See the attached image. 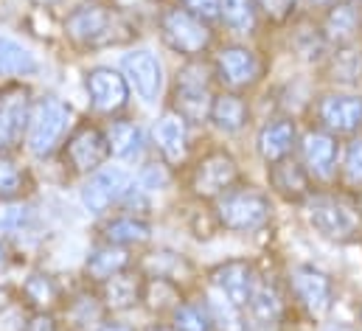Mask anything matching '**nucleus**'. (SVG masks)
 I'll use <instances>...</instances> for the list:
<instances>
[{
	"mask_svg": "<svg viewBox=\"0 0 362 331\" xmlns=\"http://www.w3.org/2000/svg\"><path fill=\"white\" fill-rule=\"evenodd\" d=\"M65 37L82 51H101L127 45L138 37V28L127 8L115 0H85L65 17Z\"/></svg>",
	"mask_w": 362,
	"mask_h": 331,
	"instance_id": "nucleus-1",
	"label": "nucleus"
},
{
	"mask_svg": "<svg viewBox=\"0 0 362 331\" xmlns=\"http://www.w3.org/2000/svg\"><path fill=\"white\" fill-rule=\"evenodd\" d=\"M74 107L57 95H42L31 101L28 127H25V146L34 158H51L62 149L65 138L76 127Z\"/></svg>",
	"mask_w": 362,
	"mask_h": 331,
	"instance_id": "nucleus-2",
	"label": "nucleus"
},
{
	"mask_svg": "<svg viewBox=\"0 0 362 331\" xmlns=\"http://www.w3.org/2000/svg\"><path fill=\"white\" fill-rule=\"evenodd\" d=\"M270 197L253 185H233L216 199L214 219L230 233H256L270 222Z\"/></svg>",
	"mask_w": 362,
	"mask_h": 331,
	"instance_id": "nucleus-3",
	"label": "nucleus"
},
{
	"mask_svg": "<svg viewBox=\"0 0 362 331\" xmlns=\"http://www.w3.org/2000/svg\"><path fill=\"white\" fill-rule=\"evenodd\" d=\"M214 68L199 62V59H188L177 71L175 90H172V110L182 115L188 124H199L208 118L211 110V84H214Z\"/></svg>",
	"mask_w": 362,
	"mask_h": 331,
	"instance_id": "nucleus-4",
	"label": "nucleus"
},
{
	"mask_svg": "<svg viewBox=\"0 0 362 331\" xmlns=\"http://www.w3.org/2000/svg\"><path fill=\"white\" fill-rule=\"evenodd\" d=\"M160 40L166 42V48H172L175 54H180L185 59H199L211 48L214 31L205 20L175 6L160 14Z\"/></svg>",
	"mask_w": 362,
	"mask_h": 331,
	"instance_id": "nucleus-5",
	"label": "nucleus"
},
{
	"mask_svg": "<svg viewBox=\"0 0 362 331\" xmlns=\"http://www.w3.org/2000/svg\"><path fill=\"white\" fill-rule=\"evenodd\" d=\"M309 222L332 242H351L362 233V211L343 197H312L309 199Z\"/></svg>",
	"mask_w": 362,
	"mask_h": 331,
	"instance_id": "nucleus-6",
	"label": "nucleus"
},
{
	"mask_svg": "<svg viewBox=\"0 0 362 331\" xmlns=\"http://www.w3.org/2000/svg\"><path fill=\"white\" fill-rule=\"evenodd\" d=\"M62 161L71 166L74 174H93L110 158V146L104 138V129L90 121H82L71 129V135L62 144Z\"/></svg>",
	"mask_w": 362,
	"mask_h": 331,
	"instance_id": "nucleus-7",
	"label": "nucleus"
},
{
	"mask_svg": "<svg viewBox=\"0 0 362 331\" xmlns=\"http://www.w3.org/2000/svg\"><path fill=\"white\" fill-rule=\"evenodd\" d=\"M211 68H214V76L233 93L259 84L262 76H264V59L247 45H225V48H219Z\"/></svg>",
	"mask_w": 362,
	"mask_h": 331,
	"instance_id": "nucleus-8",
	"label": "nucleus"
},
{
	"mask_svg": "<svg viewBox=\"0 0 362 331\" xmlns=\"http://www.w3.org/2000/svg\"><path fill=\"white\" fill-rule=\"evenodd\" d=\"M233 185H239V166L225 149H211L191 171V191L199 199H219Z\"/></svg>",
	"mask_w": 362,
	"mask_h": 331,
	"instance_id": "nucleus-9",
	"label": "nucleus"
},
{
	"mask_svg": "<svg viewBox=\"0 0 362 331\" xmlns=\"http://www.w3.org/2000/svg\"><path fill=\"white\" fill-rule=\"evenodd\" d=\"M31 112V93L23 84H8L0 90V155H8L25 141Z\"/></svg>",
	"mask_w": 362,
	"mask_h": 331,
	"instance_id": "nucleus-10",
	"label": "nucleus"
},
{
	"mask_svg": "<svg viewBox=\"0 0 362 331\" xmlns=\"http://www.w3.org/2000/svg\"><path fill=\"white\" fill-rule=\"evenodd\" d=\"M317 129L329 135H357L362 132V95L354 93H329L315 107Z\"/></svg>",
	"mask_w": 362,
	"mask_h": 331,
	"instance_id": "nucleus-11",
	"label": "nucleus"
},
{
	"mask_svg": "<svg viewBox=\"0 0 362 331\" xmlns=\"http://www.w3.org/2000/svg\"><path fill=\"white\" fill-rule=\"evenodd\" d=\"M132 185V177L118 168V166H101L98 171L88 174L85 185H82V202L93 216H104L110 208H115L127 188Z\"/></svg>",
	"mask_w": 362,
	"mask_h": 331,
	"instance_id": "nucleus-12",
	"label": "nucleus"
},
{
	"mask_svg": "<svg viewBox=\"0 0 362 331\" xmlns=\"http://www.w3.org/2000/svg\"><path fill=\"white\" fill-rule=\"evenodd\" d=\"M208 278H211V286L216 289V295L222 301H228L230 306L242 309V312L250 303V295H253L256 281H259L256 267L245 258H233V261H225V264L214 267Z\"/></svg>",
	"mask_w": 362,
	"mask_h": 331,
	"instance_id": "nucleus-13",
	"label": "nucleus"
},
{
	"mask_svg": "<svg viewBox=\"0 0 362 331\" xmlns=\"http://www.w3.org/2000/svg\"><path fill=\"white\" fill-rule=\"evenodd\" d=\"M289 289L312 318H323L334 303L332 278L315 267H306V264L289 269Z\"/></svg>",
	"mask_w": 362,
	"mask_h": 331,
	"instance_id": "nucleus-14",
	"label": "nucleus"
},
{
	"mask_svg": "<svg viewBox=\"0 0 362 331\" xmlns=\"http://www.w3.org/2000/svg\"><path fill=\"white\" fill-rule=\"evenodd\" d=\"M85 87H88L90 107L101 115H115L129 101V82L124 79V74L104 68V65L90 68L85 74Z\"/></svg>",
	"mask_w": 362,
	"mask_h": 331,
	"instance_id": "nucleus-15",
	"label": "nucleus"
},
{
	"mask_svg": "<svg viewBox=\"0 0 362 331\" xmlns=\"http://www.w3.org/2000/svg\"><path fill=\"white\" fill-rule=\"evenodd\" d=\"M337 155H340L337 138L323 129H309L300 141V166L312 180L332 182L337 174Z\"/></svg>",
	"mask_w": 362,
	"mask_h": 331,
	"instance_id": "nucleus-16",
	"label": "nucleus"
},
{
	"mask_svg": "<svg viewBox=\"0 0 362 331\" xmlns=\"http://www.w3.org/2000/svg\"><path fill=\"white\" fill-rule=\"evenodd\" d=\"M121 68H124V79L135 87V93L155 104L160 98V90H163V65L160 59L152 54V51H132L121 59Z\"/></svg>",
	"mask_w": 362,
	"mask_h": 331,
	"instance_id": "nucleus-17",
	"label": "nucleus"
},
{
	"mask_svg": "<svg viewBox=\"0 0 362 331\" xmlns=\"http://www.w3.org/2000/svg\"><path fill=\"white\" fill-rule=\"evenodd\" d=\"M141 295H144V272L138 267L121 269L112 278H107L104 284H98V298H101L107 315L135 309L141 303Z\"/></svg>",
	"mask_w": 362,
	"mask_h": 331,
	"instance_id": "nucleus-18",
	"label": "nucleus"
},
{
	"mask_svg": "<svg viewBox=\"0 0 362 331\" xmlns=\"http://www.w3.org/2000/svg\"><path fill=\"white\" fill-rule=\"evenodd\" d=\"M208 121L225 132V135H236L247 127L250 121V107L245 101L242 93H233V90H222V93H214L211 98V110H208Z\"/></svg>",
	"mask_w": 362,
	"mask_h": 331,
	"instance_id": "nucleus-19",
	"label": "nucleus"
},
{
	"mask_svg": "<svg viewBox=\"0 0 362 331\" xmlns=\"http://www.w3.org/2000/svg\"><path fill=\"white\" fill-rule=\"evenodd\" d=\"M295 141H298L295 124H292L289 118H272V121H267V124L259 129L256 146H259V155L264 158V163L272 166V163H278V161L292 158Z\"/></svg>",
	"mask_w": 362,
	"mask_h": 331,
	"instance_id": "nucleus-20",
	"label": "nucleus"
},
{
	"mask_svg": "<svg viewBox=\"0 0 362 331\" xmlns=\"http://www.w3.org/2000/svg\"><path fill=\"white\" fill-rule=\"evenodd\" d=\"M155 144L166 163L177 166L188 152V121L175 110L163 112L160 121L155 124Z\"/></svg>",
	"mask_w": 362,
	"mask_h": 331,
	"instance_id": "nucleus-21",
	"label": "nucleus"
},
{
	"mask_svg": "<svg viewBox=\"0 0 362 331\" xmlns=\"http://www.w3.org/2000/svg\"><path fill=\"white\" fill-rule=\"evenodd\" d=\"M270 185L289 202H303L312 197V177L292 158L270 166Z\"/></svg>",
	"mask_w": 362,
	"mask_h": 331,
	"instance_id": "nucleus-22",
	"label": "nucleus"
},
{
	"mask_svg": "<svg viewBox=\"0 0 362 331\" xmlns=\"http://www.w3.org/2000/svg\"><path fill=\"white\" fill-rule=\"evenodd\" d=\"M20 298L31 312H48V315H54V309H59L65 301L62 286L48 272H31L20 286Z\"/></svg>",
	"mask_w": 362,
	"mask_h": 331,
	"instance_id": "nucleus-23",
	"label": "nucleus"
},
{
	"mask_svg": "<svg viewBox=\"0 0 362 331\" xmlns=\"http://www.w3.org/2000/svg\"><path fill=\"white\" fill-rule=\"evenodd\" d=\"M152 239V228L146 219L132 216V214H118L110 222L101 225V242L115 245V248H138Z\"/></svg>",
	"mask_w": 362,
	"mask_h": 331,
	"instance_id": "nucleus-24",
	"label": "nucleus"
},
{
	"mask_svg": "<svg viewBox=\"0 0 362 331\" xmlns=\"http://www.w3.org/2000/svg\"><path fill=\"white\" fill-rule=\"evenodd\" d=\"M357 34H360V11L354 3H334L332 8H326V17H323L326 42H332L334 48L351 45Z\"/></svg>",
	"mask_w": 362,
	"mask_h": 331,
	"instance_id": "nucleus-25",
	"label": "nucleus"
},
{
	"mask_svg": "<svg viewBox=\"0 0 362 331\" xmlns=\"http://www.w3.org/2000/svg\"><path fill=\"white\" fill-rule=\"evenodd\" d=\"M129 267H132V252H129V250L115 248V245H104V242H101V245L88 255V261H85V278L98 286V284H104L107 278H112L115 272L129 269Z\"/></svg>",
	"mask_w": 362,
	"mask_h": 331,
	"instance_id": "nucleus-26",
	"label": "nucleus"
},
{
	"mask_svg": "<svg viewBox=\"0 0 362 331\" xmlns=\"http://www.w3.org/2000/svg\"><path fill=\"white\" fill-rule=\"evenodd\" d=\"M65 320L71 331H95L101 323H107V309L98 292H76L65 303Z\"/></svg>",
	"mask_w": 362,
	"mask_h": 331,
	"instance_id": "nucleus-27",
	"label": "nucleus"
},
{
	"mask_svg": "<svg viewBox=\"0 0 362 331\" xmlns=\"http://www.w3.org/2000/svg\"><path fill=\"white\" fill-rule=\"evenodd\" d=\"M141 303L152 312V315H172L182 303L180 284L163 275H144V295Z\"/></svg>",
	"mask_w": 362,
	"mask_h": 331,
	"instance_id": "nucleus-28",
	"label": "nucleus"
},
{
	"mask_svg": "<svg viewBox=\"0 0 362 331\" xmlns=\"http://www.w3.org/2000/svg\"><path fill=\"white\" fill-rule=\"evenodd\" d=\"M104 138H107L110 155L121 158V161H132L144 149L141 127L129 118H110V124L104 127Z\"/></svg>",
	"mask_w": 362,
	"mask_h": 331,
	"instance_id": "nucleus-29",
	"label": "nucleus"
},
{
	"mask_svg": "<svg viewBox=\"0 0 362 331\" xmlns=\"http://www.w3.org/2000/svg\"><path fill=\"white\" fill-rule=\"evenodd\" d=\"M245 312H250V318L262 326H270V323H278L281 315H284V301H281V292L275 289V284H267V281H256V289L250 295V303L245 306Z\"/></svg>",
	"mask_w": 362,
	"mask_h": 331,
	"instance_id": "nucleus-30",
	"label": "nucleus"
},
{
	"mask_svg": "<svg viewBox=\"0 0 362 331\" xmlns=\"http://www.w3.org/2000/svg\"><path fill=\"white\" fill-rule=\"evenodd\" d=\"M34 54L11 37H0V76H31L37 74Z\"/></svg>",
	"mask_w": 362,
	"mask_h": 331,
	"instance_id": "nucleus-31",
	"label": "nucleus"
},
{
	"mask_svg": "<svg viewBox=\"0 0 362 331\" xmlns=\"http://www.w3.org/2000/svg\"><path fill=\"white\" fill-rule=\"evenodd\" d=\"M219 20L233 34H253L259 23L256 0H219Z\"/></svg>",
	"mask_w": 362,
	"mask_h": 331,
	"instance_id": "nucleus-32",
	"label": "nucleus"
},
{
	"mask_svg": "<svg viewBox=\"0 0 362 331\" xmlns=\"http://www.w3.org/2000/svg\"><path fill=\"white\" fill-rule=\"evenodd\" d=\"M138 269H141L144 275H163V278H172V281L180 284L182 275L191 272V264H188L182 255H177V252L158 250V252H149Z\"/></svg>",
	"mask_w": 362,
	"mask_h": 331,
	"instance_id": "nucleus-33",
	"label": "nucleus"
},
{
	"mask_svg": "<svg viewBox=\"0 0 362 331\" xmlns=\"http://www.w3.org/2000/svg\"><path fill=\"white\" fill-rule=\"evenodd\" d=\"M329 74H332V79H337V82H360L362 51L354 42L334 48V54L329 57Z\"/></svg>",
	"mask_w": 362,
	"mask_h": 331,
	"instance_id": "nucleus-34",
	"label": "nucleus"
},
{
	"mask_svg": "<svg viewBox=\"0 0 362 331\" xmlns=\"http://www.w3.org/2000/svg\"><path fill=\"white\" fill-rule=\"evenodd\" d=\"M28 188V177L23 166H17L8 155H0V202L20 199Z\"/></svg>",
	"mask_w": 362,
	"mask_h": 331,
	"instance_id": "nucleus-35",
	"label": "nucleus"
},
{
	"mask_svg": "<svg viewBox=\"0 0 362 331\" xmlns=\"http://www.w3.org/2000/svg\"><path fill=\"white\" fill-rule=\"evenodd\" d=\"M172 326L177 331H211L214 329V320L205 309V303H185L172 312Z\"/></svg>",
	"mask_w": 362,
	"mask_h": 331,
	"instance_id": "nucleus-36",
	"label": "nucleus"
},
{
	"mask_svg": "<svg viewBox=\"0 0 362 331\" xmlns=\"http://www.w3.org/2000/svg\"><path fill=\"white\" fill-rule=\"evenodd\" d=\"M31 309L23 303L20 295H11L0 303V331H28L31 323Z\"/></svg>",
	"mask_w": 362,
	"mask_h": 331,
	"instance_id": "nucleus-37",
	"label": "nucleus"
},
{
	"mask_svg": "<svg viewBox=\"0 0 362 331\" xmlns=\"http://www.w3.org/2000/svg\"><path fill=\"white\" fill-rule=\"evenodd\" d=\"M31 222H34V208L20 199L6 202V208L0 211V231H6V233H20Z\"/></svg>",
	"mask_w": 362,
	"mask_h": 331,
	"instance_id": "nucleus-38",
	"label": "nucleus"
},
{
	"mask_svg": "<svg viewBox=\"0 0 362 331\" xmlns=\"http://www.w3.org/2000/svg\"><path fill=\"white\" fill-rule=\"evenodd\" d=\"M343 168L351 180H362V132L351 135V141L346 144V155H343Z\"/></svg>",
	"mask_w": 362,
	"mask_h": 331,
	"instance_id": "nucleus-39",
	"label": "nucleus"
},
{
	"mask_svg": "<svg viewBox=\"0 0 362 331\" xmlns=\"http://www.w3.org/2000/svg\"><path fill=\"white\" fill-rule=\"evenodd\" d=\"M180 8H185L188 14L211 23L219 20V0H180Z\"/></svg>",
	"mask_w": 362,
	"mask_h": 331,
	"instance_id": "nucleus-40",
	"label": "nucleus"
},
{
	"mask_svg": "<svg viewBox=\"0 0 362 331\" xmlns=\"http://www.w3.org/2000/svg\"><path fill=\"white\" fill-rule=\"evenodd\" d=\"M298 0H256L259 11H264L272 23H284L286 17H292Z\"/></svg>",
	"mask_w": 362,
	"mask_h": 331,
	"instance_id": "nucleus-41",
	"label": "nucleus"
},
{
	"mask_svg": "<svg viewBox=\"0 0 362 331\" xmlns=\"http://www.w3.org/2000/svg\"><path fill=\"white\" fill-rule=\"evenodd\" d=\"M166 182H169V171H166V166H163V163L144 166V171H141V180H138V185H141L144 191H152V188H163Z\"/></svg>",
	"mask_w": 362,
	"mask_h": 331,
	"instance_id": "nucleus-42",
	"label": "nucleus"
},
{
	"mask_svg": "<svg viewBox=\"0 0 362 331\" xmlns=\"http://www.w3.org/2000/svg\"><path fill=\"white\" fill-rule=\"evenodd\" d=\"M28 331H59V326H57L54 315H48V312H34V315H31V323H28Z\"/></svg>",
	"mask_w": 362,
	"mask_h": 331,
	"instance_id": "nucleus-43",
	"label": "nucleus"
},
{
	"mask_svg": "<svg viewBox=\"0 0 362 331\" xmlns=\"http://www.w3.org/2000/svg\"><path fill=\"white\" fill-rule=\"evenodd\" d=\"M8 261H11V252H8V245L0 239V269H6L8 267Z\"/></svg>",
	"mask_w": 362,
	"mask_h": 331,
	"instance_id": "nucleus-44",
	"label": "nucleus"
},
{
	"mask_svg": "<svg viewBox=\"0 0 362 331\" xmlns=\"http://www.w3.org/2000/svg\"><path fill=\"white\" fill-rule=\"evenodd\" d=\"M95 331H135V329H129V326H124V323H101Z\"/></svg>",
	"mask_w": 362,
	"mask_h": 331,
	"instance_id": "nucleus-45",
	"label": "nucleus"
},
{
	"mask_svg": "<svg viewBox=\"0 0 362 331\" xmlns=\"http://www.w3.org/2000/svg\"><path fill=\"white\" fill-rule=\"evenodd\" d=\"M306 3H309L312 8H323V11H326V8H332V6L340 3V0H306Z\"/></svg>",
	"mask_w": 362,
	"mask_h": 331,
	"instance_id": "nucleus-46",
	"label": "nucleus"
},
{
	"mask_svg": "<svg viewBox=\"0 0 362 331\" xmlns=\"http://www.w3.org/2000/svg\"><path fill=\"white\" fill-rule=\"evenodd\" d=\"M146 331H177L175 326H163V323H155V326H149Z\"/></svg>",
	"mask_w": 362,
	"mask_h": 331,
	"instance_id": "nucleus-47",
	"label": "nucleus"
},
{
	"mask_svg": "<svg viewBox=\"0 0 362 331\" xmlns=\"http://www.w3.org/2000/svg\"><path fill=\"white\" fill-rule=\"evenodd\" d=\"M34 3H37V6H42V8H48V6H51V3H57V0H34Z\"/></svg>",
	"mask_w": 362,
	"mask_h": 331,
	"instance_id": "nucleus-48",
	"label": "nucleus"
},
{
	"mask_svg": "<svg viewBox=\"0 0 362 331\" xmlns=\"http://www.w3.org/2000/svg\"><path fill=\"white\" fill-rule=\"evenodd\" d=\"M329 331H354V329H349V326H337V329H329Z\"/></svg>",
	"mask_w": 362,
	"mask_h": 331,
	"instance_id": "nucleus-49",
	"label": "nucleus"
},
{
	"mask_svg": "<svg viewBox=\"0 0 362 331\" xmlns=\"http://www.w3.org/2000/svg\"><path fill=\"white\" fill-rule=\"evenodd\" d=\"M349 3H362V0H349Z\"/></svg>",
	"mask_w": 362,
	"mask_h": 331,
	"instance_id": "nucleus-50",
	"label": "nucleus"
}]
</instances>
